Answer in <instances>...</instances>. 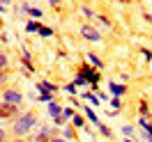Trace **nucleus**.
Listing matches in <instances>:
<instances>
[{"mask_svg": "<svg viewBox=\"0 0 152 142\" xmlns=\"http://www.w3.org/2000/svg\"><path fill=\"white\" fill-rule=\"evenodd\" d=\"M32 128H37V112L35 110H23L19 119L12 122V135L14 138H26V135H32Z\"/></svg>", "mask_w": 152, "mask_h": 142, "instance_id": "f257e3e1", "label": "nucleus"}, {"mask_svg": "<svg viewBox=\"0 0 152 142\" xmlns=\"http://www.w3.org/2000/svg\"><path fill=\"white\" fill-rule=\"evenodd\" d=\"M78 74L86 78L88 83H90V92H95L97 85H99V80H102V74H99V69H95V66L90 64V62H81V66H78Z\"/></svg>", "mask_w": 152, "mask_h": 142, "instance_id": "f03ea898", "label": "nucleus"}, {"mask_svg": "<svg viewBox=\"0 0 152 142\" xmlns=\"http://www.w3.org/2000/svg\"><path fill=\"white\" fill-rule=\"evenodd\" d=\"M78 32H81V37L86 39V41H90V44H99V41H102V32L95 28V23H88L86 21Z\"/></svg>", "mask_w": 152, "mask_h": 142, "instance_id": "7ed1b4c3", "label": "nucleus"}, {"mask_svg": "<svg viewBox=\"0 0 152 142\" xmlns=\"http://www.w3.org/2000/svg\"><path fill=\"white\" fill-rule=\"evenodd\" d=\"M2 103L21 105V103H23V94H21L16 87H5V89H2Z\"/></svg>", "mask_w": 152, "mask_h": 142, "instance_id": "20e7f679", "label": "nucleus"}, {"mask_svg": "<svg viewBox=\"0 0 152 142\" xmlns=\"http://www.w3.org/2000/svg\"><path fill=\"white\" fill-rule=\"evenodd\" d=\"M21 105H10V103H2L0 105V117H2V122H14V119H19L21 117Z\"/></svg>", "mask_w": 152, "mask_h": 142, "instance_id": "39448f33", "label": "nucleus"}, {"mask_svg": "<svg viewBox=\"0 0 152 142\" xmlns=\"http://www.w3.org/2000/svg\"><path fill=\"white\" fill-rule=\"evenodd\" d=\"M21 69H23V74H26V76H32V74H35V64H32V57H30V53H28V48L26 46H21Z\"/></svg>", "mask_w": 152, "mask_h": 142, "instance_id": "423d86ee", "label": "nucleus"}, {"mask_svg": "<svg viewBox=\"0 0 152 142\" xmlns=\"http://www.w3.org/2000/svg\"><path fill=\"white\" fill-rule=\"evenodd\" d=\"M108 92L113 94V99H120V96L127 94V85H124V83H115V80H108Z\"/></svg>", "mask_w": 152, "mask_h": 142, "instance_id": "0eeeda50", "label": "nucleus"}, {"mask_svg": "<svg viewBox=\"0 0 152 142\" xmlns=\"http://www.w3.org/2000/svg\"><path fill=\"white\" fill-rule=\"evenodd\" d=\"M37 89H39V94H42V92H48V94H56V92H60L62 87H58L56 83H51V80H39V83H37Z\"/></svg>", "mask_w": 152, "mask_h": 142, "instance_id": "6e6552de", "label": "nucleus"}, {"mask_svg": "<svg viewBox=\"0 0 152 142\" xmlns=\"http://www.w3.org/2000/svg\"><path fill=\"white\" fill-rule=\"evenodd\" d=\"M95 28H97V30H99V28L111 30V28H113V21L108 19L106 14H97V16H95Z\"/></svg>", "mask_w": 152, "mask_h": 142, "instance_id": "1a4fd4ad", "label": "nucleus"}, {"mask_svg": "<svg viewBox=\"0 0 152 142\" xmlns=\"http://www.w3.org/2000/svg\"><path fill=\"white\" fill-rule=\"evenodd\" d=\"M62 110H65V105H60L58 101H53V103L46 105V115L51 117V119H58V117L62 115Z\"/></svg>", "mask_w": 152, "mask_h": 142, "instance_id": "9d476101", "label": "nucleus"}, {"mask_svg": "<svg viewBox=\"0 0 152 142\" xmlns=\"http://www.w3.org/2000/svg\"><path fill=\"white\" fill-rule=\"evenodd\" d=\"M69 124L74 126L76 131H86V128H88V122H86V117H83L81 112H76V115H74V119H72Z\"/></svg>", "mask_w": 152, "mask_h": 142, "instance_id": "9b49d317", "label": "nucleus"}, {"mask_svg": "<svg viewBox=\"0 0 152 142\" xmlns=\"http://www.w3.org/2000/svg\"><path fill=\"white\" fill-rule=\"evenodd\" d=\"M86 60H88V62H90L92 66H95V69H99V71L104 69V60L97 55V53H92V50H90V53H86Z\"/></svg>", "mask_w": 152, "mask_h": 142, "instance_id": "f8f14e48", "label": "nucleus"}, {"mask_svg": "<svg viewBox=\"0 0 152 142\" xmlns=\"http://www.w3.org/2000/svg\"><path fill=\"white\" fill-rule=\"evenodd\" d=\"M83 112H86V119L90 124H95V126H99V117H97V112H95V108H92V105H83Z\"/></svg>", "mask_w": 152, "mask_h": 142, "instance_id": "ddd939ff", "label": "nucleus"}, {"mask_svg": "<svg viewBox=\"0 0 152 142\" xmlns=\"http://www.w3.org/2000/svg\"><path fill=\"white\" fill-rule=\"evenodd\" d=\"M120 131H122V138H124V140H134V135L138 133V128L132 126V124H122V128H120Z\"/></svg>", "mask_w": 152, "mask_h": 142, "instance_id": "4468645a", "label": "nucleus"}, {"mask_svg": "<svg viewBox=\"0 0 152 142\" xmlns=\"http://www.w3.org/2000/svg\"><path fill=\"white\" fill-rule=\"evenodd\" d=\"M60 138H65V140L74 142V138H76V128L72 126V124H67L65 128H60Z\"/></svg>", "mask_w": 152, "mask_h": 142, "instance_id": "2eb2a0df", "label": "nucleus"}, {"mask_svg": "<svg viewBox=\"0 0 152 142\" xmlns=\"http://www.w3.org/2000/svg\"><path fill=\"white\" fill-rule=\"evenodd\" d=\"M138 117H150V119H152L150 105H148V101H145V99H141V101H138Z\"/></svg>", "mask_w": 152, "mask_h": 142, "instance_id": "dca6fc26", "label": "nucleus"}, {"mask_svg": "<svg viewBox=\"0 0 152 142\" xmlns=\"http://www.w3.org/2000/svg\"><path fill=\"white\" fill-rule=\"evenodd\" d=\"M39 30H42V23H39V21H32V19L26 21V32H28V35H32V32L39 35Z\"/></svg>", "mask_w": 152, "mask_h": 142, "instance_id": "f3484780", "label": "nucleus"}, {"mask_svg": "<svg viewBox=\"0 0 152 142\" xmlns=\"http://www.w3.org/2000/svg\"><path fill=\"white\" fill-rule=\"evenodd\" d=\"M72 83H74L76 87H83V89H90V83H88L86 78H83L81 74H78V71H76V76H74V80H72Z\"/></svg>", "mask_w": 152, "mask_h": 142, "instance_id": "a211bd4d", "label": "nucleus"}, {"mask_svg": "<svg viewBox=\"0 0 152 142\" xmlns=\"http://www.w3.org/2000/svg\"><path fill=\"white\" fill-rule=\"evenodd\" d=\"M26 14H28V19L32 16V21H37V19H42V16H44V12L39 9V7H32V5H28V12H26Z\"/></svg>", "mask_w": 152, "mask_h": 142, "instance_id": "6ab92c4d", "label": "nucleus"}, {"mask_svg": "<svg viewBox=\"0 0 152 142\" xmlns=\"http://www.w3.org/2000/svg\"><path fill=\"white\" fill-rule=\"evenodd\" d=\"M62 92H65L67 96H78L81 92H78V87L74 85V83H67V85H62Z\"/></svg>", "mask_w": 152, "mask_h": 142, "instance_id": "aec40b11", "label": "nucleus"}, {"mask_svg": "<svg viewBox=\"0 0 152 142\" xmlns=\"http://www.w3.org/2000/svg\"><path fill=\"white\" fill-rule=\"evenodd\" d=\"M30 142H51V138H48L46 133H42V131H35L30 135Z\"/></svg>", "mask_w": 152, "mask_h": 142, "instance_id": "412c9836", "label": "nucleus"}, {"mask_svg": "<svg viewBox=\"0 0 152 142\" xmlns=\"http://www.w3.org/2000/svg\"><path fill=\"white\" fill-rule=\"evenodd\" d=\"M81 14L88 19V23H92V21H95V16H97L95 9H92V7H88V5H83V7H81Z\"/></svg>", "mask_w": 152, "mask_h": 142, "instance_id": "4be33fe9", "label": "nucleus"}, {"mask_svg": "<svg viewBox=\"0 0 152 142\" xmlns=\"http://www.w3.org/2000/svg\"><path fill=\"white\" fill-rule=\"evenodd\" d=\"M97 131H99V135H104V138H108V140L113 138V131H111V128H108V126H106L104 122H102L99 126H97Z\"/></svg>", "mask_w": 152, "mask_h": 142, "instance_id": "5701e85b", "label": "nucleus"}, {"mask_svg": "<svg viewBox=\"0 0 152 142\" xmlns=\"http://www.w3.org/2000/svg\"><path fill=\"white\" fill-rule=\"evenodd\" d=\"M0 66H2V74H7V69H10V55L5 50L0 53Z\"/></svg>", "mask_w": 152, "mask_h": 142, "instance_id": "b1692460", "label": "nucleus"}, {"mask_svg": "<svg viewBox=\"0 0 152 142\" xmlns=\"http://www.w3.org/2000/svg\"><path fill=\"white\" fill-rule=\"evenodd\" d=\"M53 35H56V32H53V28H46V25H42V30H39V37H42V39H51Z\"/></svg>", "mask_w": 152, "mask_h": 142, "instance_id": "393cba45", "label": "nucleus"}, {"mask_svg": "<svg viewBox=\"0 0 152 142\" xmlns=\"http://www.w3.org/2000/svg\"><path fill=\"white\" fill-rule=\"evenodd\" d=\"M108 103H111V108H113L115 112H118V110H120V108H122V101H120V99H111V101H108Z\"/></svg>", "mask_w": 152, "mask_h": 142, "instance_id": "a878e982", "label": "nucleus"}, {"mask_svg": "<svg viewBox=\"0 0 152 142\" xmlns=\"http://www.w3.org/2000/svg\"><path fill=\"white\" fill-rule=\"evenodd\" d=\"M141 55L145 57V62H150V60H152V50H150V48H141Z\"/></svg>", "mask_w": 152, "mask_h": 142, "instance_id": "bb28decb", "label": "nucleus"}, {"mask_svg": "<svg viewBox=\"0 0 152 142\" xmlns=\"http://www.w3.org/2000/svg\"><path fill=\"white\" fill-rule=\"evenodd\" d=\"M7 142H30V140H26V138H12V140H7Z\"/></svg>", "mask_w": 152, "mask_h": 142, "instance_id": "cd10ccee", "label": "nucleus"}, {"mask_svg": "<svg viewBox=\"0 0 152 142\" xmlns=\"http://www.w3.org/2000/svg\"><path fill=\"white\" fill-rule=\"evenodd\" d=\"M143 16H145V21H148V23H152V14H150V12H145Z\"/></svg>", "mask_w": 152, "mask_h": 142, "instance_id": "c85d7f7f", "label": "nucleus"}, {"mask_svg": "<svg viewBox=\"0 0 152 142\" xmlns=\"http://www.w3.org/2000/svg\"><path fill=\"white\" fill-rule=\"evenodd\" d=\"M51 142H69V140H65V138H53Z\"/></svg>", "mask_w": 152, "mask_h": 142, "instance_id": "c756f323", "label": "nucleus"}]
</instances>
